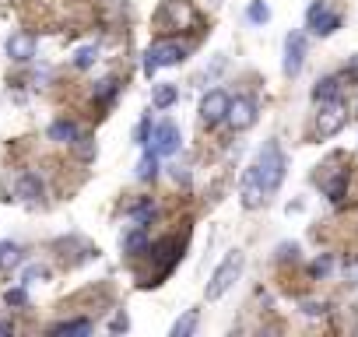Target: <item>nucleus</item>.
Returning <instances> with one entry per match:
<instances>
[{
  "label": "nucleus",
  "instance_id": "nucleus-30",
  "mask_svg": "<svg viewBox=\"0 0 358 337\" xmlns=\"http://www.w3.org/2000/svg\"><path fill=\"white\" fill-rule=\"evenodd\" d=\"M109 327H113V330H127V327H130V320H127V316H123V313H116V316H113V323H109Z\"/></svg>",
  "mask_w": 358,
  "mask_h": 337
},
{
  "label": "nucleus",
  "instance_id": "nucleus-10",
  "mask_svg": "<svg viewBox=\"0 0 358 337\" xmlns=\"http://www.w3.org/2000/svg\"><path fill=\"white\" fill-rule=\"evenodd\" d=\"M239 197H243V208H246V211H257V208L264 204V187H260V180H257V168H250V173L243 176Z\"/></svg>",
  "mask_w": 358,
  "mask_h": 337
},
{
  "label": "nucleus",
  "instance_id": "nucleus-21",
  "mask_svg": "<svg viewBox=\"0 0 358 337\" xmlns=\"http://www.w3.org/2000/svg\"><path fill=\"white\" fill-rule=\"evenodd\" d=\"M53 334H92V320H67V323H57Z\"/></svg>",
  "mask_w": 358,
  "mask_h": 337
},
{
  "label": "nucleus",
  "instance_id": "nucleus-7",
  "mask_svg": "<svg viewBox=\"0 0 358 337\" xmlns=\"http://www.w3.org/2000/svg\"><path fill=\"white\" fill-rule=\"evenodd\" d=\"M306 64V36L302 32H288L285 36V74L295 78Z\"/></svg>",
  "mask_w": 358,
  "mask_h": 337
},
{
  "label": "nucleus",
  "instance_id": "nucleus-18",
  "mask_svg": "<svg viewBox=\"0 0 358 337\" xmlns=\"http://www.w3.org/2000/svg\"><path fill=\"white\" fill-rule=\"evenodd\" d=\"M22 264V246L18 243H0V271H11Z\"/></svg>",
  "mask_w": 358,
  "mask_h": 337
},
{
  "label": "nucleus",
  "instance_id": "nucleus-15",
  "mask_svg": "<svg viewBox=\"0 0 358 337\" xmlns=\"http://www.w3.org/2000/svg\"><path fill=\"white\" fill-rule=\"evenodd\" d=\"M197 320H201V313H197V309H187L183 316L172 323V337H190V334L197 330Z\"/></svg>",
  "mask_w": 358,
  "mask_h": 337
},
{
  "label": "nucleus",
  "instance_id": "nucleus-29",
  "mask_svg": "<svg viewBox=\"0 0 358 337\" xmlns=\"http://www.w3.org/2000/svg\"><path fill=\"white\" fill-rule=\"evenodd\" d=\"M36 278H46V267H29V271H25V281H22V285H32Z\"/></svg>",
  "mask_w": 358,
  "mask_h": 337
},
{
  "label": "nucleus",
  "instance_id": "nucleus-32",
  "mask_svg": "<svg viewBox=\"0 0 358 337\" xmlns=\"http://www.w3.org/2000/svg\"><path fill=\"white\" fill-rule=\"evenodd\" d=\"M355 116H358V113H355Z\"/></svg>",
  "mask_w": 358,
  "mask_h": 337
},
{
  "label": "nucleus",
  "instance_id": "nucleus-4",
  "mask_svg": "<svg viewBox=\"0 0 358 337\" xmlns=\"http://www.w3.org/2000/svg\"><path fill=\"white\" fill-rule=\"evenodd\" d=\"M179 141H183V137H179V127H176L172 120H162V123L151 130V137L144 141V148L155 151L158 158H169V155L179 151Z\"/></svg>",
  "mask_w": 358,
  "mask_h": 337
},
{
  "label": "nucleus",
  "instance_id": "nucleus-25",
  "mask_svg": "<svg viewBox=\"0 0 358 337\" xmlns=\"http://www.w3.org/2000/svg\"><path fill=\"white\" fill-rule=\"evenodd\" d=\"M116 92H120L116 78H106V81H99V85H95V99H99V102H109Z\"/></svg>",
  "mask_w": 358,
  "mask_h": 337
},
{
  "label": "nucleus",
  "instance_id": "nucleus-27",
  "mask_svg": "<svg viewBox=\"0 0 358 337\" xmlns=\"http://www.w3.org/2000/svg\"><path fill=\"white\" fill-rule=\"evenodd\" d=\"M4 302L8 306H29V292L25 288H8L4 292Z\"/></svg>",
  "mask_w": 358,
  "mask_h": 337
},
{
  "label": "nucleus",
  "instance_id": "nucleus-8",
  "mask_svg": "<svg viewBox=\"0 0 358 337\" xmlns=\"http://www.w3.org/2000/svg\"><path fill=\"white\" fill-rule=\"evenodd\" d=\"M225 113H229V95H225L222 88H215V92H208V95L201 99V120H204L208 127H218V123L225 120Z\"/></svg>",
  "mask_w": 358,
  "mask_h": 337
},
{
  "label": "nucleus",
  "instance_id": "nucleus-6",
  "mask_svg": "<svg viewBox=\"0 0 358 337\" xmlns=\"http://www.w3.org/2000/svg\"><path fill=\"white\" fill-rule=\"evenodd\" d=\"M306 22H309V32H316V36H334L341 29V15H334L323 0H316V4L309 8Z\"/></svg>",
  "mask_w": 358,
  "mask_h": 337
},
{
  "label": "nucleus",
  "instance_id": "nucleus-17",
  "mask_svg": "<svg viewBox=\"0 0 358 337\" xmlns=\"http://www.w3.org/2000/svg\"><path fill=\"white\" fill-rule=\"evenodd\" d=\"M176 99H179L176 85H155V95H151L155 109H169V106H176Z\"/></svg>",
  "mask_w": 358,
  "mask_h": 337
},
{
  "label": "nucleus",
  "instance_id": "nucleus-22",
  "mask_svg": "<svg viewBox=\"0 0 358 337\" xmlns=\"http://www.w3.org/2000/svg\"><path fill=\"white\" fill-rule=\"evenodd\" d=\"M95 60H99V50H95V46H81V50L74 53V67H78V71H88Z\"/></svg>",
  "mask_w": 358,
  "mask_h": 337
},
{
  "label": "nucleus",
  "instance_id": "nucleus-12",
  "mask_svg": "<svg viewBox=\"0 0 358 337\" xmlns=\"http://www.w3.org/2000/svg\"><path fill=\"white\" fill-rule=\"evenodd\" d=\"M8 57L18 60V64H29V60L36 57V39H32L29 32H15V36L8 39Z\"/></svg>",
  "mask_w": 358,
  "mask_h": 337
},
{
  "label": "nucleus",
  "instance_id": "nucleus-23",
  "mask_svg": "<svg viewBox=\"0 0 358 337\" xmlns=\"http://www.w3.org/2000/svg\"><path fill=\"white\" fill-rule=\"evenodd\" d=\"M130 215H134V222H137V225H148V222L155 218V204L144 197V201H137V204H134V211H130Z\"/></svg>",
  "mask_w": 358,
  "mask_h": 337
},
{
  "label": "nucleus",
  "instance_id": "nucleus-13",
  "mask_svg": "<svg viewBox=\"0 0 358 337\" xmlns=\"http://www.w3.org/2000/svg\"><path fill=\"white\" fill-rule=\"evenodd\" d=\"M78 137H81L78 123H71V120H53V123H50V141H60V144H74Z\"/></svg>",
  "mask_w": 358,
  "mask_h": 337
},
{
  "label": "nucleus",
  "instance_id": "nucleus-9",
  "mask_svg": "<svg viewBox=\"0 0 358 337\" xmlns=\"http://www.w3.org/2000/svg\"><path fill=\"white\" fill-rule=\"evenodd\" d=\"M225 120L232 123V130H250L257 123V102L253 99H229Z\"/></svg>",
  "mask_w": 358,
  "mask_h": 337
},
{
  "label": "nucleus",
  "instance_id": "nucleus-28",
  "mask_svg": "<svg viewBox=\"0 0 358 337\" xmlns=\"http://www.w3.org/2000/svg\"><path fill=\"white\" fill-rule=\"evenodd\" d=\"M148 130H151V120L144 116V120L137 123V130H134V141H137V144H144V141H148Z\"/></svg>",
  "mask_w": 358,
  "mask_h": 337
},
{
  "label": "nucleus",
  "instance_id": "nucleus-11",
  "mask_svg": "<svg viewBox=\"0 0 358 337\" xmlns=\"http://www.w3.org/2000/svg\"><path fill=\"white\" fill-rule=\"evenodd\" d=\"M341 95H344V81H341L337 74L320 78L316 88H313V102H316V106H323V102H337Z\"/></svg>",
  "mask_w": 358,
  "mask_h": 337
},
{
  "label": "nucleus",
  "instance_id": "nucleus-1",
  "mask_svg": "<svg viewBox=\"0 0 358 337\" xmlns=\"http://www.w3.org/2000/svg\"><path fill=\"white\" fill-rule=\"evenodd\" d=\"M253 168H257V180H260L264 194H274V190L281 187V180H285V155H281L278 141H267V144L260 148Z\"/></svg>",
  "mask_w": 358,
  "mask_h": 337
},
{
  "label": "nucleus",
  "instance_id": "nucleus-31",
  "mask_svg": "<svg viewBox=\"0 0 358 337\" xmlns=\"http://www.w3.org/2000/svg\"><path fill=\"white\" fill-rule=\"evenodd\" d=\"M302 309H306L309 316H320V313H323V302H306Z\"/></svg>",
  "mask_w": 358,
  "mask_h": 337
},
{
  "label": "nucleus",
  "instance_id": "nucleus-5",
  "mask_svg": "<svg viewBox=\"0 0 358 337\" xmlns=\"http://www.w3.org/2000/svg\"><path fill=\"white\" fill-rule=\"evenodd\" d=\"M348 123V106L337 99V102H323L320 106V116H316V137H334L341 134Z\"/></svg>",
  "mask_w": 358,
  "mask_h": 337
},
{
  "label": "nucleus",
  "instance_id": "nucleus-26",
  "mask_svg": "<svg viewBox=\"0 0 358 337\" xmlns=\"http://www.w3.org/2000/svg\"><path fill=\"white\" fill-rule=\"evenodd\" d=\"M309 271H313V278H327V274L334 271V257H330V253H323L320 260H313V267H309Z\"/></svg>",
  "mask_w": 358,
  "mask_h": 337
},
{
  "label": "nucleus",
  "instance_id": "nucleus-2",
  "mask_svg": "<svg viewBox=\"0 0 358 337\" xmlns=\"http://www.w3.org/2000/svg\"><path fill=\"white\" fill-rule=\"evenodd\" d=\"M239 271H243V253L236 250V253H229L222 264H218V271L211 274V285H208V299L211 302H218L232 285H236V278H239Z\"/></svg>",
  "mask_w": 358,
  "mask_h": 337
},
{
  "label": "nucleus",
  "instance_id": "nucleus-19",
  "mask_svg": "<svg viewBox=\"0 0 358 337\" xmlns=\"http://www.w3.org/2000/svg\"><path fill=\"white\" fill-rule=\"evenodd\" d=\"M158 176V155L155 151H144L141 165H137V180H155Z\"/></svg>",
  "mask_w": 358,
  "mask_h": 337
},
{
  "label": "nucleus",
  "instance_id": "nucleus-14",
  "mask_svg": "<svg viewBox=\"0 0 358 337\" xmlns=\"http://www.w3.org/2000/svg\"><path fill=\"white\" fill-rule=\"evenodd\" d=\"M15 190H18L22 201H39V197H43V183H39V176H32V173H22Z\"/></svg>",
  "mask_w": 358,
  "mask_h": 337
},
{
  "label": "nucleus",
  "instance_id": "nucleus-24",
  "mask_svg": "<svg viewBox=\"0 0 358 337\" xmlns=\"http://www.w3.org/2000/svg\"><path fill=\"white\" fill-rule=\"evenodd\" d=\"M344 190H348V173H337V176L327 183V197H330V201H341Z\"/></svg>",
  "mask_w": 358,
  "mask_h": 337
},
{
  "label": "nucleus",
  "instance_id": "nucleus-3",
  "mask_svg": "<svg viewBox=\"0 0 358 337\" xmlns=\"http://www.w3.org/2000/svg\"><path fill=\"white\" fill-rule=\"evenodd\" d=\"M179 60H187V46H179V43H155L148 53H144V74L155 78L162 67H172Z\"/></svg>",
  "mask_w": 358,
  "mask_h": 337
},
{
  "label": "nucleus",
  "instance_id": "nucleus-20",
  "mask_svg": "<svg viewBox=\"0 0 358 337\" xmlns=\"http://www.w3.org/2000/svg\"><path fill=\"white\" fill-rule=\"evenodd\" d=\"M246 18L253 25H267L271 22V8L264 4V0H250V8H246Z\"/></svg>",
  "mask_w": 358,
  "mask_h": 337
},
{
  "label": "nucleus",
  "instance_id": "nucleus-16",
  "mask_svg": "<svg viewBox=\"0 0 358 337\" xmlns=\"http://www.w3.org/2000/svg\"><path fill=\"white\" fill-rule=\"evenodd\" d=\"M123 250H127L130 257H141V253L148 250V232H144V225H137L134 232H127V239H123Z\"/></svg>",
  "mask_w": 358,
  "mask_h": 337
}]
</instances>
